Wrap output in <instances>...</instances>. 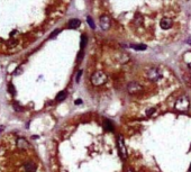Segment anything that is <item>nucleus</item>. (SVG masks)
Listing matches in <instances>:
<instances>
[{
  "instance_id": "1",
  "label": "nucleus",
  "mask_w": 191,
  "mask_h": 172,
  "mask_svg": "<svg viewBox=\"0 0 191 172\" xmlns=\"http://www.w3.org/2000/svg\"><path fill=\"white\" fill-rule=\"evenodd\" d=\"M102 32L133 45L174 42L187 28L180 0H87Z\"/></svg>"
},
{
  "instance_id": "2",
  "label": "nucleus",
  "mask_w": 191,
  "mask_h": 172,
  "mask_svg": "<svg viewBox=\"0 0 191 172\" xmlns=\"http://www.w3.org/2000/svg\"><path fill=\"white\" fill-rule=\"evenodd\" d=\"M91 83L96 87H100L102 86L104 83H106L108 80V77L107 74L105 73V71L102 70H97V71H94L91 75Z\"/></svg>"
},
{
  "instance_id": "3",
  "label": "nucleus",
  "mask_w": 191,
  "mask_h": 172,
  "mask_svg": "<svg viewBox=\"0 0 191 172\" xmlns=\"http://www.w3.org/2000/svg\"><path fill=\"white\" fill-rule=\"evenodd\" d=\"M144 87H143L138 81L136 80H134V81H130L129 83H127V91L129 92V93L134 94V93H138L141 91H143Z\"/></svg>"
},
{
  "instance_id": "4",
  "label": "nucleus",
  "mask_w": 191,
  "mask_h": 172,
  "mask_svg": "<svg viewBox=\"0 0 191 172\" xmlns=\"http://www.w3.org/2000/svg\"><path fill=\"white\" fill-rule=\"evenodd\" d=\"M175 106H177V108L180 109V110H185V109H188V107L190 106V102H189V100L187 99V97L182 96V97H179L178 99H177Z\"/></svg>"
},
{
  "instance_id": "5",
  "label": "nucleus",
  "mask_w": 191,
  "mask_h": 172,
  "mask_svg": "<svg viewBox=\"0 0 191 172\" xmlns=\"http://www.w3.org/2000/svg\"><path fill=\"white\" fill-rule=\"evenodd\" d=\"M25 172H36L37 171V163L34 160H26L23 164Z\"/></svg>"
},
{
  "instance_id": "6",
  "label": "nucleus",
  "mask_w": 191,
  "mask_h": 172,
  "mask_svg": "<svg viewBox=\"0 0 191 172\" xmlns=\"http://www.w3.org/2000/svg\"><path fill=\"white\" fill-rule=\"evenodd\" d=\"M118 151H119V153L121 154V156L125 159V158H126V146L124 144V141H123V137L121 136L118 137Z\"/></svg>"
},
{
  "instance_id": "7",
  "label": "nucleus",
  "mask_w": 191,
  "mask_h": 172,
  "mask_svg": "<svg viewBox=\"0 0 191 172\" xmlns=\"http://www.w3.org/2000/svg\"><path fill=\"white\" fill-rule=\"evenodd\" d=\"M16 144H17V147L19 150H27V149H29L30 147V145H29V143L27 142L25 138H18L17 140V142H16Z\"/></svg>"
},
{
  "instance_id": "8",
  "label": "nucleus",
  "mask_w": 191,
  "mask_h": 172,
  "mask_svg": "<svg viewBox=\"0 0 191 172\" xmlns=\"http://www.w3.org/2000/svg\"><path fill=\"white\" fill-rule=\"evenodd\" d=\"M17 43H18V41H17V39L11 38V39H9V41L7 42V45H8V47H9V49H13V47H15V46L17 45Z\"/></svg>"
},
{
  "instance_id": "9",
  "label": "nucleus",
  "mask_w": 191,
  "mask_h": 172,
  "mask_svg": "<svg viewBox=\"0 0 191 172\" xmlns=\"http://www.w3.org/2000/svg\"><path fill=\"white\" fill-rule=\"evenodd\" d=\"M65 97H66V92H65V91H61V92H58L57 96H56V100L62 101L65 99Z\"/></svg>"
},
{
  "instance_id": "10",
  "label": "nucleus",
  "mask_w": 191,
  "mask_h": 172,
  "mask_svg": "<svg viewBox=\"0 0 191 172\" xmlns=\"http://www.w3.org/2000/svg\"><path fill=\"white\" fill-rule=\"evenodd\" d=\"M8 91H9L11 94L16 93V89H15V87H14L13 83H9V85H8Z\"/></svg>"
},
{
  "instance_id": "11",
  "label": "nucleus",
  "mask_w": 191,
  "mask_h": 172,
  "mask_svg": "<svg viewBox=\"0 0 191 172\" xmlns=\"http://www.w3.org/2000/svg\"><path fill=\"white\" fill-rule=\"evenodd\" d=\"M21 72H23V65H20V66H18V68L16 69V71H15V75L20 74Z\"/></svg>"
},
{
  "instance_id": "12",
  "label": "nucleus",
  "mask_w": 191,
  "mask_h": 172,
  "mask_svg": "<svg viewBox=\"0 0 191 172\" xmlns=\"http://www.w3.org/2000/svg\"><path fill=\"white\" fill-rule=\"evenodd\" d=\"M105 125H106V127H107L109 130H113V125H111V123H110V122H108V120H105Z\"/></svg>"
},
{
  "instance_id": "13",
  "label": "nucleus",
  "mask_w": 191,
  "mask_h": 172,
  "mask_svg": "<svg viewBox=\"0 0 191 172\" xmlns=\"http://www.w3.org/2000/svg\"><path fill=\"white\" fill-rule=\"evenodd\" d=\"M154 113H155V108L154 107H151L149 109L146 110V115H152V114H154Z\"/></svg>"
},
{
  "instance_id": "14",
  "label": "nucleus",
  "mask_w": 191,
  "mask_h": 172,
  "mask_svg": "<svg viewBox=\"0 0 191 172\" xmlns=\"http://www.w3.org/2000/svg\"><path fill=\"white\" fill-rule=\"evenodd\" d=\"M14 109L17 110V111H21V110H23V108L20 107L19 105H14Z\"/></svg>"
},
{
  "instance_id": "15",
  "label": "nucleus",
  "mask_w": 191,
  "mask_h": 172,
  "mask_svg": "<svg viewBox=\"0 0 191 172\" xmlns=\"http://www.w3.org/2000/svg\"><path fill=\"white\" fill-rule=\"evenodd\" d=\"M81 102H82V100H80V99H78V100H75V104H77V105L81 104Z\"/></svg>"
},
{
  "instance_id": "16",
  "label": "nucleus",
  "mask_w": 191,
  "mask_h": 172,
  "mask_svg": "<svg viewBox=\"0 0 191 172\" xmlns=\"http://www.w3.org/2000/svg\"><path fill=\"white\" fill-rule=\"evenodd\" d=\"M190 170H191V166H190Z\"/></svg>"
}]
</instances>
